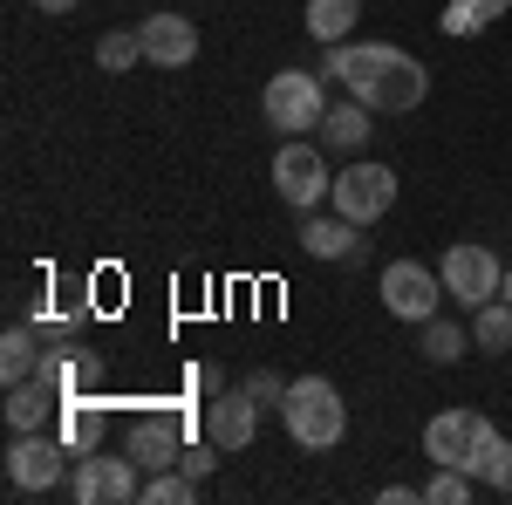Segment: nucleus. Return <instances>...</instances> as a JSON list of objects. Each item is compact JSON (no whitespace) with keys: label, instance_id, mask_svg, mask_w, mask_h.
<instances>
[{"label":"nucleus","instance_id":"obj_27","mask_svg":"<svg viewBox=\"0 0 512 505\" xmlns=\"http://www.w3.org/2000/svg\"><path fill=\"white\" fill-rule=\"evenodd\" d=\"M212 451H219V444H212V437H205V444H185V458H178V471H185V478H198V485H205V478H212V465H219V458H212Z\"/></svg>","mask_w":512,"mask_h":505},{"label":"nucleus","instance_id":"obj_8","mask_svg":"<svg viewBox=\"0 0 512 505\" xmlns=\"http://www.w3.org/2000/svg\"><path fill=\"white\" fill-rule=\"evenodd\" d=\"M376 294H383V308L396 314V321H431L437 301H444V273L424 267V260H390L383 267V280H376Z\"/></svg>","mask_w":512,"mask_h":505},{"label":"nucleus","instance_id":"obj_17","mask_svg":"<svg viewBox=\"0 0 512 505\" xmlns=\"http://www.w3.org/2000/svg\"><path fill=\"white\" fill-rule=\"evenodd\" d=\"M41 369V328H7L0 335V383L14 389V383H28Z\"/></svg>","mask_w":512,"mask_h":505},{"label":"nucleus","instance_id":"obj_24","mask_svg":"<svg viewBox=\"0 0 512 505\" xmlns=\"http://www.w3.org/2000/svg\"><path fill=\"white\" fill-rule=\"evenodd\" d=\"M96 62H103L110 76L137 69V62H144V35H137V28H110V35L96 41Z\"/></svg>","mask_w":512,"mask_h":505},{"label":"nucleus","instance_id":"obj_19","mask_svg":"<svg viewBox=\"0 0 512 505\" xmlns=\"http://www.w3.org/2000/svg\"><path fill=\"white\" fill-rule=\"evenodd\" d=\"M465 349H472V328H458V321H444V314L424 321V362H431V369L465 362Z\"/></svg>","mask_w":512,"mask_h":505},{"label":"nucleus","instance_id":"obj_21","mask_svg":"<svg viewBox=\"0 0 512 505\" xmlns=\"http://www.w3.org/2000/svg\"><path fill=\"white\" fill-rule=\"evenodd\" d=\"M499 14H512V0H444V35H478V28H492Z\"/></svg>","mask_w":512,"mask_h":505},{"label":"nucleus","instance_id":"obj_25","mask_svg":"<svg viewBox=\"0 0 512 505\" xmlns=\"http://www.w3.org/2000/svg\"><path fill=\"white\" fill-rule=\"evenodd\" d=\"M198 492H205V485H198V478H185L178 465H171V471H151V478H144V505H192Z\"/></svg>","mask_w":512,"mask_h":505},{"label":"nucleus","instance_id":"obj_3","mask_svg":"<svg viewBox=\"0 0 512 505\" xmlns=\"http://www.w3.org/2000/svg\"><path fill=\"white\" fill-rule=\"evenodd\" d=\"M260 110H267V123L287 130V137L321 130V117H328V82H321L315 69H280V76H267V89H260Z\"/></svg>","mask_w":512,"mask_h":505},{"label":"nucleus","instance_id":"obj_18","mask_svg":"<svg viewBox=\"0 0 512 505\" xmlns=\"http://www.w3.org/2000/svg\"><path fill=\"white\" fill-rule=\"evenodd\" d=\"M472 349L478 355H506L512 349V301L506 294L485 301V308H472Z\"/></svg>","mask_w":512,"mask_h":505},{"label":"nucleus","instance_id":"obj_23","mask_svg":"<svg viewBox=\"0 0 512 505\" xmlns=\"http://www.w3.org/2000/svg\"><path fill=\"white\" fill-rule=\"evenodd\" d=\"M472 499H478V478H472V471L437 465L431 478H424V505H472Z\"/></svg>","mask_w":512,"mask_h":505},{"label":"nucleus","instance_id":"obj_10","mask_svg":"<svg viewBox=\"0 0 512 505\" xmlns=\"http://www.w3.org/2000/svg\"><path fill=\"white\" fill-rule=\"evenodd\" d=\"M424 458L478 478V410H437L424 424Z\"/></svg>","mask_w":512,"mask_h":505},{"label":"nucleus","instance_id":"obj_6","mask_svg":"<svg viewBox=\"0 0 512 505\" xmlns=\"http://www.w3.org/2000/svg\"><path fill=\"white\" fill-rule=\"evenodd\" d=\"M274 192L287 198L294 212H315L321 198L335 192L321 144H308V137H287V144H280V151H274Z\"/></svg>","mask_w":512,"mask_h":505},{"label":"nucleus","instance_id":"obj_11","mask_svg":"<svg viewBox=\"0 0 512 505\" xmlns=\"http://www.w3.org/2000/svg\"><path fill=\"white\" fill-rule=\"evenodd\" d=\"M205 437H212L219 451H246V444L260 437V403H253L246 389H219V396L205 403Z\"/></svg>","mask_w":512,"mask_h":505},{"label":"nucleus","instance_id":"obj_2","mask_svg":"<svg viewBox=\"0 0 512 505\" xmlns=\"http://www.w3.org/2000/svg\"><path fill=\"white\" fill-rule=\"evenodd\" d=\"M280 417H287V437L301 451H335L349 437V403H342V389L328 383V376H294Z\"/></svg>","mask_w":512,"mask_h":505},{"label":"nucleus","instance_id":"obj_13","mask_svg":"<svg viewBox=\"0 0 512 505\" xmlns=\"http://www.w3.org/2000/svg\"><path fill=\"white\" fill-rule=\"evenodd\" d=\"M137 35H144V62H158V69H185V62H198V28L185 21V14H151Z\"/></svg>","mask_w":512,"mask_h":505},{"label":"nucleus","instance_id":"obj_15","mask_svg":"<svg viewBox=\"0 0 512 505\" xmlns=\"http://www.w3.org/2000/svg\"><path fill=\"white\" fill-rule=\"evenodd\" d=\"M355 233H362V226L342 219V212H335V219H315V212H308V219H301V253H308V260H355V253H362Z\"/></svg>","mask_w":512,"mask_h":505},{"label":"nucleus","instance_id":"obj_14","mask_svg":"<svg viewBox=\"0 0 512 505\" xmlns=\"http://www.w3.org/2000/svg\"><path fill=\"white\" fill-rule=\"evenodd\" d=\"M0 410H7V430H41L55 410H62V389L41 383V376H28V383L7 389V403H0Z\"/></svg>","mask_w":512,"mask_h":505},{"label":"nucleus","instance_id":"obj_7","mask_svg":"<svg viewBox=\"0 0 512 505\" xmlns=\"http://www.w3.org/2000/svg\"><path fill=\"white\" fill-rule=\"evenodd\" d=\"M69 492H76L82 505H130V499H144V471H137L130 451H123V458L82 451L76 471H69Z\"/></svg>","mask_w":512,"mask_h":505},{"label":"nucleus","instance_id":"obj_28","mask_svg":"<svg viewBox=\"0 0 512 505\" xmlns=\"http://www.w3.org/2000/svg\"><path fill=\"white\" fill-rule=\"evenodd\" d=\"M485 485H492V492H506V499H512V444L499 451V458H492V471H485Z\"/></svg>","mask_w":512,"mask_h":505},{"label":"nucleus","instance_id":"obj_31","mask_svg":"<svg viewBox=\"0 0 512 505\" xmlns=\"http://www.w3.org/2000/svg\"><path fill=\"white\" fill-rule=\"evenodd\" d=\"M35 7H41V14H76L82 0H35Z\"/></svg>","mask_w":512,"mask_h":505},{"label":"nucleus","instance_id":"obj_12","mask_svg":"<svg viewBox=\"0 0 512 505\" xmlns=\"http://www.w3.org/2000/svg\"><path fill=\"white\" fill-rule=\"evenodd\" d=\"M130 458H137V471L151 478V471H171L178 458H185V424L178 417H144V424L130 430V444H123Z\"/></svg>","mask_w":512,"mask_h":505},{"label":"nucleus","instance_id":"obj_1","mask_svg":"<svg viewBox=\"0 0 512 505\" xmlns=\"http://www.w3.org/2000/svg\"><path fill=\"white\" fill-rule=\"evenodd\" d=\"M321 76L349 82L355 103H369L376 117H410L424 96H431V69L417 55H403L396 41H335Z\"/></svg>","mask_w":512,"mask_h":505},{"label":"nucleus","instance_id":"obj_22","mask_svg":"<svg viewBox=\"0 0 512 505\" xmlns=\"http://www.w3.org/2000/svg\"><path fill=\"white\" fill-rule=\"evenodd\" d=\"M62 437H69V451H96V437H103V410L82 403V396H69V403H62Z\"/></svg>","mask_w":512,"mask_h":505},{"label":"nucleus","instance_id":"obj_16","mask_svg":"<svg viewBox=\"0 0 512 505\" xmlns=\"http://www.w3.org/2000/svg\"><path fill=\"white\" fill-rule=\"evenodd\" d=\"M369 103H328V117H321V151H362L369 144Z\"/></svg>","mask_w":512,"mask_h":505},{"label":"nucleus","instance_id":"obj_32","mask_svg":"<svg viewBox=\"0 0 512 505\" xmlns=\"http://www.w3.org/2000/svg\"><path fill=\"white\" fill-rule=\"evenodd\" d=\"M499 294H506V301H512V267H506V287H499Z\"/></svg>","mask_w":512,"mask_h":505},{"label":"nucleus","instance_id":"obj_29","mask_svg":"<svg viewBox=\"0 0 512 505\" xmlns=\"http://www.w3.org/2000/svg\"><path fill=\"white\" fill-rule=\"evenodd\" d=\"M192 389H205V396H219V389H226V376H219L212 362H198V369H192Z\"/></svg>","mask_w":512,"mask_h":505},{"label":"nucleus","instance_id":"obj_30","mask_svg":"<svg viewBox=\"0 0 512 505\" xmlns=\"http://www.w3.org/2000/svg\"><path fill=\"white\" fill-rule=\"evenodd\" d=\"M376 499H383V505H417V499H424V485H383Z\"/></svg>","mask_w":512,"mask_h":505},{"label":"nucleus","instance_id":"obj_9","mask_svg":"<svg viewBox=\"0 0 512 505\" xmlns=\"http://www.w3.org/2000/svg\"><path fill=\"white\" fill-rule=\"evenodd\" d=\"M328 205H335L342 219H355V226H376V219L396 205V171L390 164H349V171L335 178Z\"/></svg>","mask_w":512,"mask_h":505},{"label":"nucleus","instance_id":"obj_20","mask_svg":"<svg viewBox=\"0 0 512 505\" xmlns=\"http://www.w3.org/2000/svg\"><path fill=\"white\" fill-rule=\"evenodd\" d=\"M355 14H362V0H308V35L335 48V41H349Z\"/></svg>","mask_w":512,"mask_h":505},{"label":"nucleus","instance_id":"obj_5","mask_svg":"<svg viewBox=\"0 0 512 505\" xmlns=\"http://www.w3.org/2000/svg\"><path fill=\"white\" fill-rule=\"evenodd\" d=\"M69 437H48V430H14L7 444V485L14 492H55L69 485Z\"/></svg>","mask_w":512,"mask_h":505},{"label":"nucleus","instance_id":"obj_26","mask_svg":"<svg viewBox=\"0 0 512 505\" xmlns=\"http://www.w3.org/2000/svg\"><path fill=\"white\" fill-rule=\"evenodd\" d=\"M246 396H253V403H260V410H280V403H287V383H280L274 369H253V376H246Z\"/></svg>","mask_w":512,"mask_h":505},{"label":"nucleus","instance_id":"obj_4","mask_svg":"<svg viewBox=\"0 0 512 505\" xmlns=\"http://www.w3.org/2000/svg\"><path fill=\"white\" fill-rule=\"evenodd\" d=\"M437 273H444V294H451L465 314L485 308V301H499V287H506V267H499V253H492L485 239H458V246H444Z\"/></svg>","mask_w":512,"mask_h":505}]
</instances>
